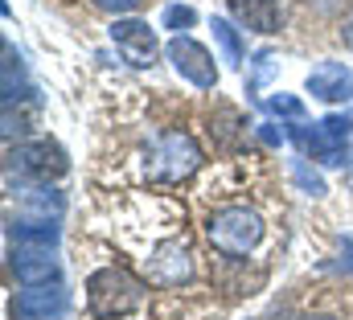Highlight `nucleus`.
<instances>
[{"instance_id":"18","label":"nucleus","mask_w":353,"mask_h":320,"mask_svg":"<svg viewBox=\"0 0 353 320\" xmlns=\"http://www.w3.org/2000/svg\"><path fill=\"white\" fill-rule=\"evenodd\" d=\"M161 21H165V29H173L176 37H181V33H185V29H189V25H193V21H197V12H193V8H189V4H169V8H165V17H161Z\"/></svg>"},{"instance_id":"5","label":"nucleus","mask_w":353,"mask_h":320,"mask_svg":"<svg viewBox=\"0 0 353 320\" xmlns=\"http://www.w3.org/2000/svg\"><path fill=\"white\" fill-rule=\"evenodd\" d=\"M353 136V119L350 115H325L316 128H308L304 119L292 128V140L304 148V152H312V160H321V164H345V144H350Z\"/></svg>"},{"instance_id":"7","label":"nucleus","mask_w":353,"mask_h":320,"mask_svg":"<svg viewBox=\"0 0 353 320\" xmlns=\"http://www.w3.org/2000/svg\"><path fill=\"white\" fill-rule=\"evenodd\" d=\"M111 41H115V50L123 54V62L136 66V70H148V66L157 62V54H161L157 29H148V21H136V17L115 21V25H111Z\"/></svg>"},{"instance_id":"13","label":"nucleus","mask_w":353,"mask_h":320,"mask_svg":"<svg viewBox=\"0 0 353 320\" xmlns=\"http://www.w3.org/2000/svg\"><path fill=\"white\" fill-rule=\"evenodd\" d=\"M8 239L12 246H25V250H54L58 226L54 222H8Z\"/></svg>"},{"instance_id":"20","label":"nucleus","mask_w":353,"mask_h":320,"mask_svg":"<svg viewBox=\"0 0 353 320\" xmlns=\"http://www.w3.org/2000/svg\"><path fill=\"white\" fill-rule=\"evenodd\" d=\"M99 8H107V12H132V8H140L144 0H94Z\"/></svg>"},{"instance_id":"1","label":"nucleus","mask_w":353,"mask_h":320,"mask_svg":"<svg viewBox=\"0 0 353 320\" xmlns=\"http://www.w3.org/2000/svg\"><path fill=\"white\" fill-rule=\"evenodd\" d=\"M144 300V283L132 279L123 267H99L87 279V308L94 320H115L136 312Z\"/></svg>"},{"instance_id":"16","label":"nucleus","mask_w":353,"mask_h":320,"mask_svg":"<svg viewBox=\"0 0 353 320\" xmlns=\"http://www.w3.org/2000/svg\"><path fill=\"white\" fill-rule=\"evenodd\" d=\"M251 66H255V70H251V82H247V90H251V94H259L267 82H271V74L279 70V58H275V50H259Z\"/></svg>"},{"instance_id":"12","label":"nucleus","mask_w":353,"mask_h":320,"mask_svg":"<svg viewBox=\"0 0 353 320\" xmlns=\"http://www.w3.org/2000/svg\"><path fill=\"white\" fill-rule=\"evenodd\" d=\"M230 12L251 33H279L283 25V0H230Z\"/></svg>"},{"instance_id":"15","label":"nucleus","mask_w":353,"mask_h":320,"mask_svg":"<svg viewBox=\"0 0 353 320\" xmlns=\"http://www.w3.org/2000/svg\"><path fill=\"white\" fill-rule=\"evenodd\" d=\"M21 82H25V66H21V54L4 41V103H17V99H25V94H33V90H21Z\"/></svg>"},{"instance_id":"17","label":"nucleus","mask_w":353,"mask_h":320,"mask_svg":"<svg viewBox=\"0 0 353 320\" xmlns=\"http://www.w3.org/2000/svg\"><path fill=\"white\" fill-rule=\"evenodd\" d=\"M267 111H271V115H283V119H296V123L308 115V111H304V103H300V99H292V94H271V99H267Z\"/></svg>"},{"instance_id":"11","label":"nucleus","mask_w":353,"mask_h":320,"mask_svg":"<svg viewBox=\"0 0 353 320\" xmlns=\"http://www.w3.org/2000/svg\"><path fill=\"white\" fill-rule=\"evenodd\" d=\"M308 90L321 103H345V99H353V70L341 62H321L308 74Z\"/></svg>"},{"instance_id":"21","label":"nucleus","mask_w":353,"mask_h":320,"mask_svg":"<svg viewBox=\"0 0 353 320\" xmlns=\"http://www.w3.org/2000/svg\"><path fill=\"white\" fill-rule=\"evenodd\" d=\"M341 263L353 271V239H341Z\"/></svg>"},{"instance_id":"23","label":"nucleus","mask_w":353,"mask_h":320,"mask_svg":"<svg viewBox=\"0 0 353 320\" xmlns=\"http://www.w3.org/2000/svg\"><path fill=\"white\" fill-rule=\"evenodd\" d=\"M341 37H345V46L353 50V12L345 17V29H341Z\"/></svg>"},{"instance_id":"3","label":"nucleus","mask_w":353,"mask_h":320,"mask_svg":"<svg viewBox=\"0 0 353 320\" xmlns=\"http://www.w3.org/2000/svg\"><path fill=\"white\" fill-rule=\"evenodd\" d=\"M144 157H148L144 160L148 181H169V185H176V181H185V177H193L201 168V148L185 132H161V136H152V144H148Z\"/></svg>"},{"instance_id":"10","label":"nucleus","mask_w":353,"mask_h":320,"mask_svg":"<svg viewBox=\"0 0 353 320\" xmlns=\"http://www.w3.org/2000/svg\"><path fill=\"white\" fill-rule=\"evenodd\" d=\"M70 308V296L62 292V283L54 288H25L12 304L17 320H58L62 312Z\"/></svg>"},{"instance_id":"19","label":"nucleus","mask_w":353,"mask_h":320,"mask_svg":"<svg viewBox=\"0 0 353 320\" xmlns=\"http://www.w3.org/2000/svg\"><path fill=\"white\" fill-rule=\"evenodd\" d=\"M292 172H296L300 189H308L312 197H321V193H325V181H321L316 172H308V168H304V160H292Z\"/></svg>"},{"instance_id":"6","label":"nucleus","mask_w":353,"mask_h":320,"mask_svg":"<svg viewBox=\"0 0 353 320\" xmlns=\"http://www.w3.org/2000/svg\"><path fill=\"white\" fill-rule=\"evenodd\" d=\"M144 275L157 288H181V283H189L193 279V254H189V246L181 239L157 242L148 250V259H144Z\"/></svg>"},{"instance_id":"22","label":"nucleus","mask_w":353,"mask_h":320,"mask_svg":"<svg viewBox=\"0 0 353 320\" xmlns=\"http://www.w3.org/2000/svg\"><path fill=\"white\" fill-rule=\"evenodd\" d=\"M259 136H263L267 144H279V140H283V136H279V132H275L271 123H263V132H259Z\"/></svg>"},{"instance_id":"4","label":"nucleus","mask_w":353,"mask_h":320,"mask_svg":"<svg viewBox=\"0 0 353 320\" xmlns=\"http://www.w3.org/2000/svg\"><path fill=\"white\" fill-rule=\"evenodd\" d=\"M4 168H8V181L17 177L25 185H50V181L66 177L70 160H66V152L58 144H50V140H25V144L8 148Z\"/></svg>"},{"instance_id":"2","label":"nucleus","mask_w":353,"mask_h":320,"mask_svg":"<svg viewBox=\"0 0 353 320\" xmlns=\"http://www.w3.org/2000/svg\"><path fill=\"white\" fill-rule=\"evenodd\" d=\"M205 239H210V246L218 254H230V259L251 254L259 246V239H263V218L255 210H247V206H222V210L210 214Z\"/></svg>"},{"instance_id":"8","label":"nucleus","mask_w":353,"mask_h":320,"mask_svg":"<svg viewBox=\"0 0 353 320\" xmlns=\"http://www.w3.org/2000/svg\"><path fill=\"white\" fill-rule=\"evenodd\" d=\"M165 54H169V62H173V70L181 74L185 82H193V86H201V90H210V86H218V66H214V58H210V50L205 46H197L193 37H173L169 46H165Z\"/></svg>"},{"instance_id":"14","label":"nucleus","mask_w":353,"mask_h":320,"mask_svg":"<svg viewBox=\"0 0 353 320\" xmlns=\"http://www.w3.org/2000/svg\"><path fill=\"white\" fill-rule=\"evenodd\" d=\"M210 29H214V41L222 46L226 66H230V70H239V66H243V37H239V29H234L230 21H222V17H214V21H210Z\"/></svg>"},{"instance_id":"9","label":"nucleus","mask_w":353,"mask_h":320,"mask_svg":"<svg viewBox=\"0 0 353 320\" xmlns=\"http://www.w3.org/2000/svg\"><path fill=\"white\" fill-rule=\"evenodd\" d=\"M8 267H12V275H17L21 288H50V283L62 279L58 259H54L50 250H25V246H12Z\"/></svg>"}]
</instances>
